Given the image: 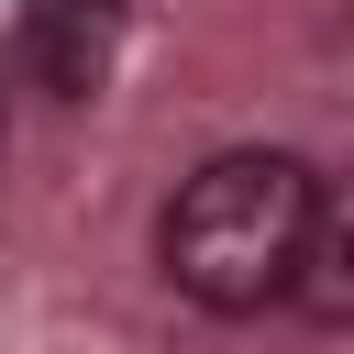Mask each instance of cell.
Listing matches in <instances>:
<instances>
[{"label": "cell", "mask_w": 354, "mask_h": 354, "mask_svg": "<svg viewBox=\"0 0 354 354\" xmlns=\"http://www.w3.org/2000/svg\"><path fill=\"white\" fill-rule=\"evenodd\" d=\"M111 44H122V0H33V66L55 100H100Z\"/></svg>", "instance_id": "3"}, {"label": "cell", "mask_w": 354, "mask_h": 354, "mask_svg": "<svg viewBox=\"0 0 354 354\" xmlns=\"http://www.w3.org/2000/svg\"><path fill=\"white\" fill-rule=\"evenodd\" d=\"M310 199L321 177L277 144H243V155H210L199 177H177L166 221H155V254H166V288L243 321L266 299H288L299 277V243H310Z\"/></svg>", "instance_id": "1"}, {"label": "cell", "mask_w": 354, "mask_h": 354, "mask_svg": "<svg viewBox=\"0 0 354 354\" xmlns=\"http://www.w3.org/2000/svg\"><path fill=\"white\" fill-rule=\"evenodd\" d=\"M288 310L321 321V332H354V177H321L310 243H299V277H288Z\"/></svg>", "instance_id": "2"}]
</instances>
